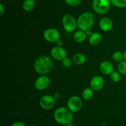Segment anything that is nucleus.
<instances>
[{"mask_svg": "<svg viewBox=\"0 0 126 126\" xmlns=\"http://www.w3.org/2000/svg\"><path fill=\"white\" fill-rule=\"evenodd\" d=\"M102 36L98 32H94L89 38V42L91 45L96 46L100 44L102 41Z\"/></svg>", "mask_w": 126, "mask_h": 126, "instance_id": "4468645a", "label": "nucleus"}, {"mask_svg": "<svg viewBox=\"0 0 126 126\" xmlns=\"http://www.w3.org/2000/svg\"><path fill=\"white\" fill-rule=\"evenodd\" d=\"M86 37H87V35H86V32L81 30H79L75 32L73 36L74 40L77 43H82V42H83L86 39Z\"/></svg>", "mask_w": 126, "mask_h": 126, "instance_id": "dca6fc26", "label": "nucleus"}, {"mask_svg": "<svg viewBox=\"0 0 126 126\" xmlns=\"http://www.w3.org/2000/svg\"><path fill=\"white\" fill-rule=\"evenodd\" d=\"M50 80L47 75H41L38 77L34 82V86L38 90H44L50 85Z\"/></svg>", "mask_w": 126, "mask_h": 126, "instance_id": "9d476101", "label": "nucleus"}, {"mask_svg": "<svg viewBox=\"0 0 126 126\" xmlns=\"http://www.w3.org/2000/svg\"><path fill=\"white\" fill-rule=\"evenodd\" d=\"M35 6V0H25L22 3L23 10L27 12L32 11Z\"/></svg>", "mask_w": 126, "mask_h": 126, "instance_id": "f3484780", "label": "nucleus"}, {"mask_svg": "<svg viewBox=\"0 0 126 126\" xmlns=\"http://www.w3.org/2000/svg\"><path fill=\"white\" fill-rule=\"evenodd\" d=\"M57 46H61L62 43V41L60 40L59 42H57Z\"/></svg>", "mask_w": 126, "mask_h": 126, "instance_id": "cd10ccee", "label": "nucleus"}, {"mask_svg": "<svg viewBox=\"0 0 126 126\" xmlns=\"http://www.w3.org/2000/svg\"><path fill=\"white\" fill-rule=\"evenodd\" d=\"M86 35H87V36H89V37H90V36L92 35V32H91V30H89L86 31Z\"/></svg>", "mask_w": 126, "mask_h": 126, "instance_id": "bb28decb", "label": "nucleus"}, {"mask_svg": "<svg viewBox=\"0 0 126 126\" xmlns=\"http://www.w3.org/2000/svg\"><path fill=\"white\" fill-rule=\"evenodd\" d=\"M99 26L102 30L104 32H108V31H110L113 28V21L109 17H103L100 21Z\"/></svg>", "mask_w": 126, "mask_h": 126, "instance_id": "f8f14e48", "label": "nucleus"}, {"mask_svg": "<svg viewBox=\"0 0 126 126\" xmlns=\"http://www.w3.org/2000/svg\"><path fill=\"white\" fill-rule=\"evenodd\" d=\"M110 79L114 82H119L121 79V74L119 72V71H113L110 74Z\"/></svg>", "mask_w": 126, "mask_h": 126, "instance_id": "4be33fe9", "label": "nucleus"}, {"mask_svg": "<svg viewBox=\"0 0 126 126\" xmlns=\"http://www.w3.org/2000/svg\"><path fill=\"white\" fill-rule=\"evenodd\" d=\"M74 126V125L73 124L70 123V124H68L66 125V126Z\"/></svg>", "mask_w": 126, "mask_h": 126, "instance_id": "c756f323", "label": "nucleus"}, {"mask_svg": "<svg viewBox=\"0 0 126 126\" xmlns=\"http://www.w3.org/2000/svg\"><path fill=\"white\" fill-rule=\"evenodd\" d=\"M118 71L121 74L126 75V61L123 60L121 62L118 63Z\"/></svg>", "mask_w": 126, "mask_h": 126, "instance_id": "412c9836", "label": "nucleus"}, {"mask_svg": "<svg viewBox=\"0 0 126 126\" xmlns=\"http://www.w3.org/2000/svg\"><path fill=\"white\" fill-rule=\"evenodd\" d=\"M82 106V101L78 96H72L68 99L67 107L73 112H77L81 110Z\"/></svg>", "mask_w": 126, "mask_h": 126, "instance_id": "0eeeda50", "label": "nucleus"}, {"mask_svg": "<svg viewBox=\"0 0 126 126\" xmlns=\"http://www.w3.org/2000/svg\"><path fill=\"white\" fill-rule=\"evenodd\" d=\"M34 126V125H32V126Z\"/></svg>", "mask_w": 126, "mask_h": 126, "instance_id": "7c9ffc66", "label": "nucleus"}, {"mask_svg": "<svg viewBox=\"0 0 126 126\" xmlns=\"http://www.w3.org/2000/svg\"><path fill=\"white\" fill-rule=\"evenodd\" d=\"M43 37L45 40L49 43H57L60 40V34L56 28H49L44 30Z\"/></svg>", "mask_w": 126, "mask_h": 126, "instance_id": "423d86ee", "label": "nucleus"}, {"mask_svg": "<svg viewBox=\"0 0 126 126\" xmlns=\"http://www.w3.org/2000/svg\"><path fill=\"white\" fill-rule=\"evenodd\" d=\"M111 4L110 0H92V6L96 13L102 15L109 11Z\"/></svg>", "mask_w": 126, "mask_h": 126, "instance_id": "20e7f679", "label": "nucleus"}, {"mask_svg": "<svg viewBox=\"0 0 126 126\" xmlns=\"http://www.w3.org/2000/svg\"><path fill=\"white\" fill-rule=\"evenodd\" d=\"M50 55L55 60L62 61L66 58V51L62 46H57L52 48L50 51Z\"/></svg>", "mask_w": 126, "mask_h": 126, "instance_id": "1a4fd4ad", "label": "nucleus"}, {"mask_svg": "<svg viewBox=\"0 0 126 126\" xmlns=\"http://www.w3.org/2000/svg\"><path fill=\"white\" fill-rule=\"evenodd\" d=\"M55 105V100L51 95H44L39 100V105L43 109L46 110L51 109Z\"/></svg>", "mask_w": 126, "mask_h": 126, "instance_id": "6e6552de", "label": "nucleus"}, {"mask_svg": "<svg viewBox=\"0 0 126 126\" xmlns=\"http://www.w3.org/2000/svg\"><path fill=\"white\" fill-rule=\"evenodd\" d=\"M54 119L61 125H66L71 123L73 119V114L68 107H60L57 109L54 114Z\"/></svg>", "mask_w": 126, "mask_h": 126, "instance_id": "f03ea898", "label": "nucleus"}, {"mask_svg": "<svg viewBox=\"0 0 126 126\" xmlns=\"http://www.w3.org/2000/svg\"><path fill=\"white\" fill-rule=\"evenodd\" d=\"M5 12V9L3 4L2 3H0V16H2Z\"/></svg>", "mask_w": 126, "mask_h": 126, "instance_id": "a878e982", "label": "nucleus"}, {"mask_svg": "<svg viewBox=\"0 0 126 126\" xmlns=\"http://www.w3.org/2000/svg\"><path fill=\"white\" fill-rule=\"evenodd\" d=\"M111 4L119 8L126 7V0H110Z\"/></svg>", "mask_w": 126, "mask_h": 126, "instance_id": "6ab92c4d", "label": "nucleus"}, {"mask_svg": "<svg viewBox=\"0 0 126 126\" xmlns=\"http://www.w3.org/2000/svg\"><path fill=\"white\" fill-rule=\"evenodd\" d=\"M95 22V16L91 12H85L81 14L77 19L78 27L79 30L87 31L91 30Z\"/></svg>", "mask_w": 126, "mask_h": 126, "instance_id": "7ed1b4c3", "label": "nucleus"}, {"mask_svg": "<svg viewBox=\"0 0 126 126\" xmlns=\"http://www.w3.org/2000/svg\"><path fill=\"white\" fill-rule=\"evenodd\" d=\"M54 67V63L49 56L46 55L41 56L36 59L34 63V69L40 75L49 74Z\"/></svg>", "mask_w": 126, "mask_h": 126, "instance_id": "f257e3e1", "label": "nucleus"}, {"mask_svg": "<svg viewBox=\"0 0 126 126\" xmlns=\"http://www.w3.org/2000/svg\"><path fill=\"white\" fill-rule=\"evenodd\" d=\"M11 126H26V125L22 122H15L11 125Z\"/></svg>", "mask_w": 126, "mask_h": 126, "instance_id": "393cba45", "label": "nucleus"}, {"mask_svg": "<svg viewBox=\"0 0 126 126\" xmlns=\"http://www.w3.org/2000/svg\"><path fill=\"white\" fill-rule=\"evenodd\" d=\"M72 60L76 65H82L86 62V57L82 53H76L73 56Z\"/></svg>", "mask_w": 126, "mask_h": 126, "instance_id": "2eb2a0df", "label": "nucleus"}, {"mask_svg": "<svg viewBox=\"0 0 126 126\" xmlns=\"http://www.w3.org/2000/svg\"><path fill=\"white\" fill-rule=\"evenodd\" d=\"M112 57L114 61L120 63L122 61L124 60V53L120 51H117L113 53Z\"/></svg>", "mask_w": 126, "mask_h": 126, "instance_id": "aec40b11", "label": "nucleus"}, {"mask_svg": "<svg viewBox=\"0 0 126 126\" xmlns=\"http://www.w3.org/2000/svg\"><path fill=\"white\" fill-rule=\"evenodd\" d=\"M65 2L71 7H76L81 4L82 0H64Z\"/></svg>", "mask_w": 126, "mask_h": 126, "instance_id": "5701e85b", "label": "nucleus"}, {"mask_svg": "<svg viewBox=\"0 0 126 126\" xmlns=\"http://www.w3.org/2000/svg\"><path fill=\"white\" fill-rule=\"evenodd\" d=\"M100 70L105 75H110L114 71V67L111 62L105 61L100 64Z\"/></svg>", "mask_w": 126, "mask_h": 126, "instance_id": "ddd939ff", "label": "nucleus"}, {"mask_svg": "<svg viewBox=\"0 0 126 126\" xmlns=\"http://www.w3.org/2000/svg\"><path fill=\"white\" fill-rule=\"evenodd\" d=\"M124 60L126 61V49L124 52Z\"/></svg>", "mask_w": 126, "mask_h": 126, "instance_id": "c85d7f7f", "label": "nucleus"}, {"mask_svg": "<svg viewBox=\"0 0 126 126\" xmlns=\"http://www.w3.org/2000/svg\"><path fill=\"white\" fill-rule=\"evenodd\" d=\"M62 25L68 33H72L78 27L77 20L71 14H65L62 18Z\"/></svg>", "mask_w": 126, "mask_h": 126, "instance_id": "39448f33", "label": "nucleus"}, {"mask_svg": "<svg viewBox=\"0 0 126 126\" xmlns=\"http://www.w3.org/2000/svg\"><path fill=\"white\" fill-rule=\"evenodd\" d=\"M105 81L100 75H96L92 77L90 82V86L94 91H99L103 87Z\"/></svg>", "mask_w": 126, "mask_h": 126, "instance_id": "9b49d317", "label": "nucleus"}, {"mask_svg": "<svg viewBox=\"0 0 126 126\" xmlns=\"http://www.w3.org/2000/svg\"><path fill=\"white\" fill-rule=\"evenodd\" d=\"M73 63V60H71L70 58H67V57L62 61V65H63L64 67H71Z\"/></svg>", "mask_w": 126, "mask_h": 126, "instance_id": "b1692460", "label": "nucleus"}, {"mask_svg": "<svg viewBox=\"0 0 126 126\" xmlns=\"http://www.w3.org/2000/svg\"><path fill=\"white\" fill-rule=\"evenodd\" d=\"M94 90L91 88H86L82 93V96L85 100H90L93 98Z\"/></svg>", "mask_w": 126, "mask_h": 126, "instance_id": "a211bd4d", "label": "nucleus"}]
</instances>
